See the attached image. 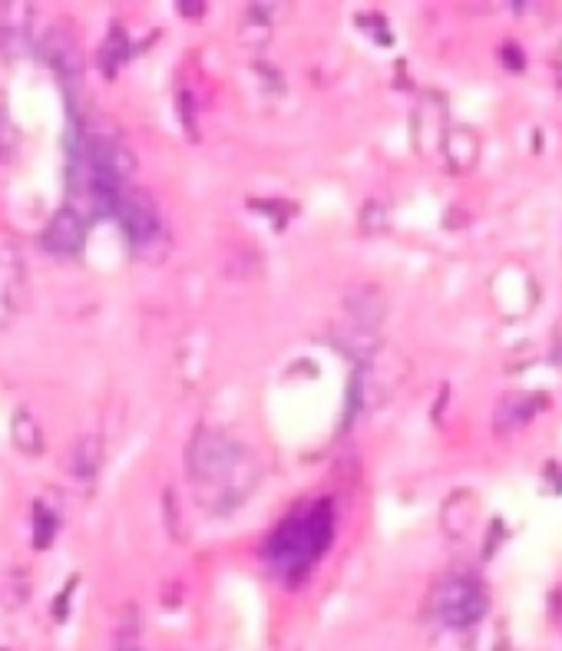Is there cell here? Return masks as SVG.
Segmentation results:
<instances>
[{
    "instance_id": "cell-1",
    "label": "cell",
    "mask_w": 562,
    "mask_h": 651,
    "mask_svg": "<svg viewBox=\"0 0 562 651\" xmlns=\"http://www.w3.org/2000/svg\"><path fill=\"white\" fill-rule=\"evenodd\" d=\"M186 470L196 486V499L212 513L242 506L258 483L252 450L219 427H199L186 447Z\"/></svg>"
},
{
    "instance_id": "cell-2",
    "label": "cell",
    "mask_w": 562,
    "mask_h": 651,
    "mask_svg": "<svg viewBox=\"0 0 562 651\" xmlns=\"http://www.w3.org/2000/svg\"><path fill=\"white\" fill-rule=\"evenodd\" d=\"M331 539V513L328 506H315L301 516H291L281 523V529L268 542V559L272 566L285 575H301L308 572V566L315 562L324 549H328Z\"/></svg>"
},
{
    "instance_id": "cell-3",
    "label": "cell",
    "mask_w": 562,
    "mask_h": 651,
    "mask_svg": "<svg viewBox=\"0 0 562 651\" xmlns=\"http://www.w3.org/2000/svg\"><path fill=\"white\" fill-rule=\"evenodd\" d=\"M486 605H490V599H486L477 579H447L434 592V612L453 628L480 622L486 615Z\"/></svg>"
},
{
    "instance_id": "cell-4",
    "label": "cell",
    "mask_w": 562,
    "mask_h": 651,
    "mask_svg": "<svg viewBox=\"0 0 562 651\" xmlns=\"http://www.w3.org/2000/svg\"><path fill=\"white\" fill-rule=\"evenodd\" d=\"M110 215H116V219H120L126 238L136 248L153 245L156 238H159V232H162V219H159L156 202L149 199L143 189H126L123 186L120 195H116Z\"/></svg>"
},
{
    "instance_id": "cell-5",
    "label": "cell",
    "mask_w": 562,
    "mask_h": 651,
    "mask_svg": "<svg viewBox=\"0 0 562 651\" xmlns=\"http://www.w3.org/2000/svg\"><path fill=\"white\" fill-rule=\"evenodd\" d=\"M40 57L67 86L83 80V50H80L77 27H73L70 20H57V24L43 34Z\"/></svg>"
},
{
    "instance_id": "cell-6",
    "label": "cell",
    "mask_w": 562,
    "mask_h": 651,
    "mask_svg": "<svg viewBox=\"0 0 562 651\" xmlns=\"http://www.w3.org/2000/svg\"><path fill=\"white\" fill-rule=\"evenodd\" d=\"M30 301L27 262L17 248H0V328H10Z\"/></svg>"
},
{
    "instance_id": "cell-7",
    "label": "cell",
    "mask_w": 562,
    "mask_h": 651,
    "mask_svg": "<svg viewBox=\"0 0 562 651\" xmlns=\"http://www.w3.org/2000/svg\"><path fill=\"white\" fill-rule=\"evenodd\" d=\"M83 238H86L83 212L70 209V205H67V209L53 212V219L47 222V229H43L40 242L53 255H73V252H80V248H83Z\"/></svg>"
},
{
    "instance_id": "cell-8",
    "label": "cell",
    "mask_w": 562,
    "mask_h": 651,
    "mask_svg": "<svg viewBox=\"0 0 562 651\" xmlns=\"http://www.w3.org/2000/svg\"><path fill=\"white\" fill-rule=\"evenodd\" d=\"M30 24H34V7L7 0L0 4V53L7 60H17L30 43Z\"/></svg>"
},
{
    "instance_id": "cell-9",
    "label": "cell",
    "mask_w": 562,
    "mask_h": 651,
    "mask_svg": "<svg viewBox=\"0 0 562 651\" xmlns=\"http://www.w3.org/2000/svg\"><path fill=\"white\" fill-rule=\"evenodd\" d=\"M344 308H348V314H351V328L374 334L377 324H381L384 314H387V301H384V295L374 285H358V288L348 291V298H344Z\"/></svg>"
},
{
    "instance_id": "cell-10",
    "label": "cell",
    "mask_w": 562,
    "mask_h": 651,
    "mask_svg": "<svg viewBox=\"0 0 562 651\" xmlns=\"http://www.w3.org/2000/svg\"><path fill=\"white\" fill-rule=\"evenodd\" d=\"M539 410H546V397L539 394H510L500 400V407H496V427L500 430H513V427H523V423L539 414Z\"/></svg>"
},
{
    "instance_id": "cell-11",
    "label": "cell",
    "mask_w": 562,
    "mask_h": 651,
    "mask_svg": "<svg viewBox=\"0 0 562 651\" xmlns=\"http://www.w3.org/2000/svg\"><path fill=\"white\" fill-rule=\"evenodd\" d=\"M100 463H103V440L100 433H83V437L73 443V453H70V473L77 480H93L100 473Z\"/></svg>"
},
{
    "instance_id": "cell-12",
    "label": "cell",
    "mask_w": 562,
    "mask_h": 651,
    "mask_svg": "<svg viewBox=\"0 0 562 651\" xmlns=\"http://www.w3.org/2000/svg\"><path fill=\"white\" fill-rule=\"evenodd\" d=\"M443 153H447L450 166L457 172H467L477 166V156H480V143L470 129H453V133L443 139Z\"/></svg>"
},
{
    "instance_id": "cell-13",
    "label": "cell",
    "mask_w": 562,
    "mask_h": 651,
    "mask_svg": "<svg viewBox=\"0 0 562 651\" xmlns=\"http://www.w3.org/2000/svg\"><path fill=\"white\" fill-rule=\"evenodd\" d=\"M10 440H14V447L20 453H27V457H37L43 450V433H40V423L34 420L30 410H14V417H10Z\"/></svg>"
},
{
    "instance_id": "cell-14",
    "label": "cell",
    "mask_w": 562,
    "mask_h": 651,
    "mask_svg": "<svg viewBox=\"0 0 562 651\" xmlns=\"http://www.w3.org/2000/svg\"><path fill=\"white\" fill-rule=\"evenodd\" d=\"M126 57H129V40H126V34H123V27H113V34L106 37L103 50H100V67H103V73H110V77H113V73L126 63Z\"/></svg>"
},
{
    "instance_id": "cell-15",
    "label": "cell",
    "mask_w": 562,
    "mask_h": 651,
    "mask_svg": "<svg viewBox=\"0 0 562 651\" xmlns=\"http://www.w3.org/2000/svg\"><path fill=\"white\" fill-rule=\"evenodd\" d=\"M53 533H57V516L47 513L43 506H37V513H34V539H37V549H47L50 539H53Z\"/></svg>"
},
{
    "instance_id": "cell-16",
    "label": "cell",
    "mask_w": 562,
    "mask_h": 651,
    "mask_svg": "<svg viewBox=\"0 0 562 651\" xmlns=\"http://www.w3.org/2000/svg\"><path fill=\"white\" fill-rule=\"evenodd\" d=\"M361 229L364 232H381L387 229V209L381 202H367V209L361 215Z\"/></svg>"
},
{
    "instance_id": "cell-17",
    "label": "cell",
    "mask_w": 562,
    "mask_h": 651,
    "mask_svg": "<svg viewBox=\"0 0 562 651\" xmlns=\"http://www.w3.org/2000/svg\"><path fill=\"white\" fill-rule=\"evenodd\" d=\"M179 10H182V14L189 10L192 17H199V14H202V4H179Z\"/></svg>"
},
{
    "instance_id": "cell-18",
    "label": "cell",
    "mask_w": 562,
    "mask_h": 651,
    "mask_svg": "<svg viewBox=\"0 0 562 651\" xmlns=\"http://www.w3.org/2000/svg\"><path fill=\"white\" fill-rule=\"evenodd\" d=\"M123 651H139V648H123Z\"/></svg>"
}]
</instances>
